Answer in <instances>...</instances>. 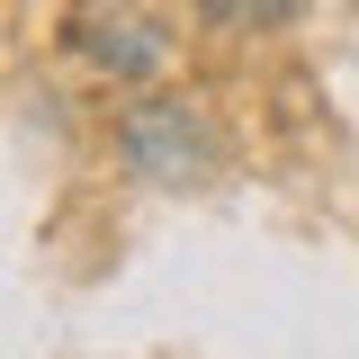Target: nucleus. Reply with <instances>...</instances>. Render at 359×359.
Segmentation results:
<instances>
[{
  "label": "nucleus",
  "mask_w": 359,
  "mask_h": 359,
  "mask_svg": "<svg viewBox=\"0 0 359 359\" xmlns=\"http://www.w3.org/2000/svg\"><path fill=\"white\" fill-rule=\"evenodd\" d=\"M306 0H198V18H216V27H233V36H261V27H287Z\"/></svg>",
  "instance_id": "nucleus-2"
},
{
  "label": "nucleus",
  "mask_w": 359,
  "mask_h": 359,
  "mask_svg": "<svg viewBox=\"0 0 359 359\" xmlns=\"http://www.w3.org/2000/svg\"><path fill=\"white\" fill-rule=\"evenodd\" d=\"M117 144H126V171L153 180V189H198V180H216V162H224L216 126H207L189 99H144Z\"/></svg>",
  "instance_id": "nucleus-1"
}]
</instances>
